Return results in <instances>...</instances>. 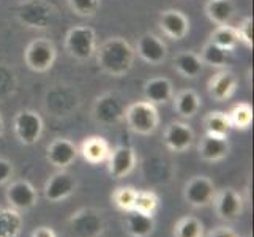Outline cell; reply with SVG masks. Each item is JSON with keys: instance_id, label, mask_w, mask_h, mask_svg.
<instances>
[{"instance_id": "cell-37", "label": "cell", "mask_w": 254, "mask_h": 237, "mask_svg": "<svg viewBox=\"0 0 254 237\" xmlns=\"http://www.w3.org/2000/svg\"><path fill=\"white\" fill-rule=\"evenodd\" d=\"M239 43H243L247 48H253V19L250 16H245L235 25Z\"/></svg>"}, {"instance_id": "cell-9", "label": "cell", "mask_w": 254, "mask_h": 237, "mask_svg": "<svg viewBox=\"0 0 254 237\" xmlns=\"http://www.w3.org/2000/svg\"><path fill=\"white\" fill-rule=\"evenodd\" d=\"M13 130L17 141L24 146L37 144L45 131V120L35 109H21L13 119Z\"/></svg>"}, {"instance_id": "cell-34", "label": "cell", "mask_w": 254, "mask_h": 237, "mask_svg": "<svg viewBox=\"0 0 254 237\" xmlns=\"http://www.w3.org/2000/svg\"><path fill=\"white\" fill-rule=\"evenodd\" d=\"M158 209H160V196L153 190H137L133 210L155 217Z\"/></svg>"}, {"instance_id": "cell-26", "label": "cell", "mask_w": 254, "mask_h": 237, "mask_svg": "<svg viewBox=\"0 0 254 237\" xmlns=\"http://www.w3.org/2000/svg\"><path fill=\"white\" fill-rule=\"evenodd\" d=\"M204 11L212 24L229 25L235 16V3L234 0H207Z\"/></svg>"}, {"instance_id": "cell-32", "label": "cell", "mask_w": 254, "mask_h": 237, "mask_svg": "<svg viewBox=\"0 0 254 237\" xmlns=\"http://www.w3.org/2000/svg\"><path fill=\"white\" fill-rule=\"evenodd\" d=\"M174 237H205V228L204 223L194 215H185L175 223Z\"/></svg>"}, {"instance_id": "cell-18", "label": "cell", "mask_w": 254, "mask_h": 237, "mask_svg": "<svg viewBox=\"0 0 254 237\" xmlns=\"http://www.w3.org/2000/svg\"><path fill=\"white\" fill-rule=\"evenodd\" d=\"M158 27L164 37L174 41H180L190 32V19L180 10H164L158 16Z\"/></svg>"}, {"instance_id": "cell-19", "label": "cell", "mask_w": 254, "mask_h": 237, "mask_svg": "<svg viewBox=\"0 0 254 237\" xmlns=\"http://www.w3.org/2000/svg\"><path fill=\"white\" fill-rule=\"evenodd\" d=\"M237 78L232 72L226 68H221L220 72H216L207 82V92L210 95V98L223 103L232 98V95L235 93L237 89Z\"/></svg>"}, {"instance_id": "cell-21", "label": "cell", "mask_w": 254, "mask_h": 237, "mask_svg": "<svg viewBox=\"0 0 254 237\" xmlns=\"http://www.w3.org/2000/svg\"><path fill=\"white\" fill-rule=\"evenodd\" d=\"M77 149H79V155L84 158V161H87L89 164H93V166L106 163L109 158V154H111L109 143L103 136H98V135L85 138L82 144Z\"/></svg>"}, {"instance_id": "cell-23", "label": "cell", "mask_w": 254, "mask_h": 237, "mask_svg": "<svg viewBox=\"0 0 254 237\" xmlns=\"http://www.w3.org/2000/svg\"><path fill=\"white\" fill-rule=\"evenodd\" d=\"M124 226L129 237H150L155 233L156 223H155V217L152 215L129 210V212H125Z\"/></svg>"}, {"instance_id": "cell-30", "label": "cell", "mask_w": 254, "mask_h": 237, "mask_svg": "<svg viewBox=\"0 0 254 237\" xmlns=\"http://www.w3.org/2000/svg\"><path fill=\"white\" fill-rule=\"evenodd\" d=\"M199 57L202 60V64L207 67H213V68H224L227 64H229L231 59V52L221 49L220 46L213 45V43L207 41L205 45L202 46L199 52Z\"/></svg>"}, {"instance_id": "cell-4", "label": "cell", "mask_w": 254, "mask_h": 237, "mask_svg": "<svg viewBox=\"0 0 254 237\" xmlns=\"http://www.w3.org/2000/svg\"><path fill=\"white\" fill-rule=\"evenodd\" d=\"M128 128L136 135L150 136L160 127V114L155 104L145 100L127 104L125 119Z\"/></svg>"}, {"instance_id": "cell-25", "label": "cell", "mask_w": 254, "mask_h": 237, "mask_svg": "<svg viewBox=\"0 0 254 237\" xmlns=\"http://www.w3.org/2000/svg\"><path fill=\"white\" fill-rule=\"evenodd\" d=\"M174 101V111L179 114L182 119H192L196 117L200 106H202V100L196 90L192 89H183L177 95L172 96Z\"/></svg>"}, {"instance_id": "cell-29", "label": "cell", "mask_w": 254, "mask_h": 237, "mask_svg": "<svg viewBox=\"0 0 254 237\" xmlns=\"http://www.w3.org/2000/svg\"><path fill=\"white\" fill-rule=\"evenodd\" d=\"M227 119H229L231 128L245 131L248 130L253 124V108L247 101H240L226 112Z\"/></svg>"}, {"instance_id": "cell-27", "label": "cell", "mask_w": 254, "mask_h": 237, "mask_svg": "<svg viewBox=\"0 0 254 237\" xmlns=\"http://www.w3.org/2000/svg\"><path fill=\"white\" fill-rule=\"evenodd\" d=\"M24 228L21 212L0 206V237H19Z\"/></svg>"}, {"instance_id": "cell-6", "label": "cell", "mask_w": 254, "mask_h": 237, "mask_svg": "<svg viewBox=\"0 0 254 237\" xmlns=\"http://www.w3.org/2000/svg\"><path fill=\"white\" fill-rule=\"evenodd\" d=\"M98 41H96V33L89 25H74L65 35V51L66 54L77 60V62H85L90 60L95 52Z\"/></svg>"}, {"instance_id": "cell-7", "label": "cell", "mask_w": 254, "mask_h": 237, "mask_svg": "<svg viewBox=\"0 0 254 237\" xmlns=\"http://www.w3.org/2000/svg\"><path fill=\"white\" fill-rule=\"evenodd\" d=\"M106 230V220L101 210L82 207L69 217L68 231L73 237H101Z\"/></svg>"}, {"instance_id": "cell-3", "label": "cell", "mask_w": 254, "mask_h": 237, "mask_svg": "<svg viewBox=\"0 0 254 237\" xmlns=\"http://www.w3.org/2000/svg\"><path fill=\"white\" fill-rule=\"evenodd\" d=\"M127 103L117 92H104L93 100L90 117L100 127H114L125 119Z\"/></svg>"}, {"instance_id": "cell-35", "label": "cell", "mask_w": 254, "mask_h": 237, "mask_svg": "<svg viewBox=\"0 0 254 237\" xmlns=\"http://www.w3.org/2000/svg\"><path fill=\"white\" fill-rule=\"evenodd\" d=\"M66 3L76 16L93 17L101 6V0H66Z\"/></svg>"}, {"instance_id": "cell-8", "label": "cell", "mask_w": 254, "mask_h": 237, "mask_svg": "<svg viewBox=\"0 0 254 237\" xmlns=\"http://www.w3.org/2000/svg\"><path fill=\"white\" fill-rule=\"evenodd\" d=\"M57 59V48L52 40L38 37L32 40L24 49V62L33 73H46L54 67Z\"/></svg>"}, {"instance_id": "cell-31", "label": "cell", "mask_w": 254, "mask_h": 237, "mask_svg": "<svg viewBox=\"0 0 254 237\" xmlns=\"http://www.w3.org/2000/svg\"><path fill=\"white\" fill-rule=\"evenodd\" d=\"M208 41L213 43V45L220 46L221 49H226L232 52L239 45V37L237 32H235L234 25H216L213 29V32L210 33Z\"/></svg>"}, {"instance_id": "cell-12", "label": "cell", "mask_w": 254, "mask_h": 237, "mask_svg": "<svg viewBox=\"0 0 254 237\" xmlns=\"http://www.w3.org/2000/svg\"><path fill=\"white\" fill-rule=\"evenodd\" d=\"M38 191L33 187V183L25 179H17L6 183L5 199L8 207H11L17 212H27L38 204Z\"/></svg>"}, {"instance_id": "cell-24", "label": "cell", "mask_w": 254, "mask_h": 237, "mask_svg": "<svg viewBox=\"0 0 254 237\" xmlns=\"http://www.w3.org/2000/svg\"><path fill=\"white\" fill-rule=\"evenodd\" d=\"M172 67L182 78L196 79L202 73L204 64L199 57V52L194 51H180L172 59Z\"/></svg>"}, {"instance_id": "cell-1", "label": "cell", "mask_w": 254, "mask_h": 237, "mask_svg": "<svg viewBox=\"0 0 254 237\" xmlns=\"http://www.w3.org/2000/svg\"><path fill=\"white\" fill-rule=\"evenodd\" d=\"M96 64L103 73L112 78H122L134 67V46L124 37H109L96 46Z\"/></svg>"}, {"instance_id": "cell-33", "label": "cell", "mask_w": 254, "mask_h": 237, "mask_svg": "<svg viewBox=\"0 0 254 237\" xmlns=\"http://www.w3.org/2000/svg\"><path fill=\"white\" fill-rule=\"evenodd\" d=\"M137 195V188L131 187V185H124V187H117L112 191L111 201L114 207L120 212H129V210L134 209V201Z\"/></svg>"}, {"instance_id": "cell-5", "label": "cell", "mask_w": 254, "mask_h": 237, "mask_svg": "<svg viewBox=\"0 0 254 237\" xmlns=\"http://www.w3.org/2000/svg\"><path fill=\"white\" fill-rule=\"evenodd\" d=\"M43 104H45V109L52 117L65 119L73 116L77 111L81 104V98L74 90V87L66 84H57L46 92Z\"/></svg>"}, {"instance_id": "cell-20", "label": "cell", "mask_w": 254, "mask_h": 237, "mask_svg": "<svg viewBox=\"0 0 254 237\" xmlns=\"http://www.w3.org/2000/svg\"><path fill=\"white\" fill-rule=\"evenodd\" d=\"M197 152H199L200 160H204L205 163H220L231 152L229 139L205 135L199 141Z\"/></svg>"}, {"instance_id": "cell-13", "label": "cell", "mask_w": 254, "mask_h": 237, "mask_svg": "<svg viewBox=\"0 0 254 237\" xmlns=\"http://www.w3.org/2000/svg\"><path fill=\"white\" fill-rule=\"evenodd\" d=\"M136 56L148 65H163L168 59V45L153 32H145L137 38L134 46Z\"/></svg>"}, {"instance_id": "cell-10", "label": "cell", "mask_w": 254, "mask_h": 237, "mask_svg": "<svg viewBox=\"0 0 254 237\" xmlns=\"http://www.w3.org/2000/svg\"><path fill=\"white\" fill-rule=\"evenodd\" d=\"M216 195L215 182L207 175H194L191 177L182 190L183 201L192 209H204L213 203Z\"/></svg>"}, {"instance_id": "cell-15", "label": "cell", "mask_w": 254, "mask_h": 237, "mask_svg": "<svg viewBox=\"0 0 254 237\" xmlns=\"http://www.w3.org/2000/svg\"><path fill=\"white\" fill-rule=\"evenodd\" d=\"M108 172L112 179H125L136 169L137 166V155L136 151L128 144H120L111 149L108 158Z\"/></svg>"}, {"instance_id": "cell-36", "label": "cell", "mask_w": 254, "mask_h": 237, "mask_svg": "<svg viewBox=\"0 0 254 237\" xmlns=\"http://www.w3.org/2000/svg\"><path fill=\"white\" fill-rule=\"evenodd\" d=\"M16 92V75L11 68L0 65V100H5Z\"/></svg>"}, {"instance_id": "cell-16", "label": "cell", "mask_w": 254, "mask_h": 237, "mask_svg": "<svg viewBox=\"0 0 254 237\" xmlns=\"http://www.w3.org/2000/svg\"><path fill=\"white\" fill-rule=\"evenodd\" d=\"M212 204L215 207L218 218L226 223L235 222L243 212V198L237 190L231 187L216 190Z\"/></svg>"}, {"instance_id": "cell-17", "label": "cell", "mask_w": 254, "mask_h": 237, "mask_svg": "<svg viewBox=\"0 0 254 237\" xmlns=\"http://www.w3.org/2000/svg\"><path fill=\"white\" fill-rule=\"evenodd\" d=\"M77 155L79 149L68 138L52 139L46 147V161L56 169H68L76 161Z\"/></svg>"}, {"instance_id": "cell-22", "label": "cell", "mask_w": 254, "mask_h": 237, "mask_svg": "<svg viewBox=\"0 0 254 237\" xmlns=\"http://www.w3.org/2000/svg\"><path fill=\"white\" fill-rule=\"evenodd\" d=\"M172 96H174V85L168 78L155 76L144 84V100L155 104V106L172 101Z\"/></svg>"}, {"instance_id": "cell-39", "label": "cell", "mask_w": 254, "mask_h": 237, "mask_svg": "<svg viewBox=\"0 0 254 237\" xmlns=\"http://www.w3.org/2000/svg\"><path fill=\"white\" fill-rule=\"evenodd\" d=\"M30 237H57V233L51 226H38L32 231Z\"/></svg>"}, {"instance_id": "cell-14", "label": "cell", "mask_w": 254, "mask_h": 237, "mask_svg": "<svg viewBox=\"0 0 254 237\" xmlns=\"http://www.w3.org/2000/svg\"><path fill=\"white\" fill-rule=\"evenodd\" d=\"M194 130L190 124L183 120H172L169 122L164 128L163 133V141L168 151L175 152V154H182L187 152L188 149L194 144Z\"/></svg>"}, {"instance_id": "cell-40", "label": "cell", "mask_w": 254, "mask_h": 237, "mask_svg": "<svg viewBox=\"0 0 254 237\" xmlns=\"http://www.w3.org/2000/svg\"><path fill=\"white\" fill-rule=\"evenodd\" d=\"M208 237H239V236L235 234V231L231 230V228L221 226V228H218V230H215Z\"/></svg>"}, {"instance_id": "cell-2", "label": "cell", "mask_w": 254, "mask_h": 237, "mask_svg": "<svg viewBox=\"0 0 254 237\" xmlns=\"http://www.w3.org/2000/svg\"><path fill=\"white\" fill-rule=\"evenodd\" d=\"M56 6L48 0H22L14 8V17L22 27L46 30L56 19Z\"/></svg>"}, {"instance_id": "cell-41", "label": "cell", "mask_w": 254, "mask_h": 237, "mask_svg": "<svg viewBox=\"0 0 254 237\" xmlns=\"http://www.w3.org/2000/svg\"><path fill=\"white\" fill-rule=\"evenodd\" d=\"M3 133H5V122H3L2 114H0V138L3 136Z\"/></svg>"}, {"instance_id": "cell-11", "label": "cell", "mask_w": 254, "mask_h": 237, "mask_svg": "<svg viewBox=\"0 0 254 237\" xmlns=\"http://www.w3.org/2000/svg\"><path fill=\"white\" fill-rule=\"evenodd\" d=\"M77 187H79V180H77V177L73 172H69L68 169H57L45 182L43 196L49 203L56 204L60 203V201L68 199L69 196H73Z\"/></svg>"}, {"instance_id": "cell-28", "label": "cell", "mask_w": 254, "mask_h": 237, "mask_svg": "<svg viewBox=\"0 0 254 237\" xmlns=\"http://www.w3.org/2000/svg\"><path fill=\"white\" fill-rule=\"evenodd\" d=\"M231 124L224 111H210L204 117V131L208 136L215 138H229Z\"/></svg>"}, {"instance_id": "cell-38", "label": "cell", "mask_w": 254, "mask_h": 237, "mask_svg": "<svg viewBox=\"0 0 254 237\" xmlns=\"http://www.w3.org/2000/svg\"><path fill=\"white\" fill-rule=\"evenodd\" d=\"M14 177V164L8 158L0 157V187L10 183Z\"/></svg>"}]
</instances>
